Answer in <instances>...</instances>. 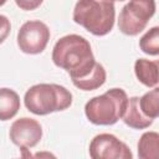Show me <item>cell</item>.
<instances>
[{"label": "cell", "mask_w": 159, "mask_h": 159, "mask_svg": "<svg viewBox=\"0 0 159 159\" xmlns=\"http://www.w3.org/2000/svg\"><path fill=\"white\" fill-rule=\"evenodd\" d=\"M116 0H78L73 9V21L94 36H104L113 29Z\"/></svg>", "instance_id": "obj_2"}, {"label": "cell", "mask_w": 159, "mask_h": 159, "mask_svg": "<svg viewBox=\"0 0 159 159\" xmlns=\"http://www.w3.org/2000/svg\"><path fill=\"white\" fill-rule=\"evenodd\" d=\"M42 1L43 0H15L16 5L21 10H25V11H31V10L37 9L42 4Z\"/></svg>", "instance_id": "obj_16"}, {"label": "cell", "mask_w": 159, "mask_h": 159, "mask_svg": "<svg viewBox=\"0 0 159 159\" xmlns=\"http://www.w3.org/2000/svg\"><path fill=\"white\" fill-rule=\"evenodd\" d=\"M155 14V0H129L120 10L118 29L128 36L142 32Z\"/></svg>", "instance_id": "obj_5"}, {"label": "cell", "mask_w": 159, "mask_h": 159, "mask_svg": "<svg viewBox=\"0 0 159 159\" xmlns=\"http://www.w3.org/2000/svg\"><path fill=\"white\" fill-rule=\"evenodd\" d=\"M123 122L134 129H144L152 125L153 119L147 117L139 104V97H130L128 101V106L125 109V113L123 116Z\"/></svg>", "instance_id": "obj_10"}, {"label": "cell", "mask_w": 159, "mask_h": 159, "mask_svg": "<svg viewBox=\"0 0 159 159\" xmlns=\"http://www.w3.org/2000/svg\"><path fill=\"white\" fill-rule=\"evenodd\" d=\"M134 72L138 81L144 86L157 87L159 84V60L138 58L134 63Z\"/></svg>", "instance_id": "obj_9"}, {"label": "cell", "mask_w": 159, "mask_h": 159, "mask_svg": "<svg viewBox=\"0 0 159 159\" xmlns=\"http://www.w3.org/2000/svg\"><path fill=\"white\" fill-rule=\"evenodd\" d=\"M52 61L57 67L63 68L72 81L88 76L97 65L91 43L76 34L57 40L52 50Z\"/></svg>", "instance_id": "obj_1"}, {"label": "cell", "mask_w": 159, "mask_h": 159, "mask_svg": "<svg viewBox=\"0 0 159 159\" xmlns=\"http://www.w3.org/2000/svg\"><path fill=\"white\" fill-rule=\"evenodd\" d=\"M128 101L124 89L111 88L103 94L91 98L84 106V114L93 124L112 125L123 118Z\"/></svg>", "instance_id": "obj_4"}, {"label": "cell", "mask_w": 159, "mask_h": 159, "mask_svg": "<svg viewBox=\"0 0 159 159\" xmlns=\"http://www.w3.org/2000/svg\"><path fill=\"white\" fill-rule=\"evenodd\" d=\"M140 50L152 56L159 55V26L149 29L139 40Z\"/></svg>", "instance_id": "obj_15"}, {"label": "cell", "mask_w": 159, "mask_h": 159, "mask_svg": "<svg viewBox=\"0 0 159 159\" xmlns=\"http://www.w3.org/2000/svg\"><path fill=\"white\" fill-rule=\"evenodd\" d=\"M116 1H124V0H116Z\"/></svg>", "instance_id": "obj_17"}, {"label": "cell", "mask_w": 159, "mask_h": 159, "mask_svg": "<svg viewBox=\"0 0 159 159\" xmlns=\"http://www.w3.org/2000/svg\"><path fill=\"white\" fill-rule=\"evenodd\" d=\"M20 109V98L19 94L10 88L0 89V118L1 120L11 119L16 116Z\"/></svg>", "instance_id": "obj_11"}, {"label": "cell", "mask_w": 159, "mask_h": 159, "mask_svg": "<svg viewBox=\"0 0 159 159\" xmlns=\"http://www.w3.org/2000/svg\"><path fill=\"white\" fill-rule=\"evenodd\" d=\"M106 78H107V73H106L104 67L97 62L96 67L88 76L80 78V80H73L72 83L82 91H93L103 86V83L106 82Z\"/></svg>", "instance_id": "obj_13"}, {"label": "cell", "mask_w": 159, "mask_h": 159, "mask_svg": "<svg viewBox=\"0 0 159 159\" xmlns=\"http://www.w3.org/2000/svg\"><path fill=\"white\" fill-rule=\"evenodd\" d=\"M139 104L143 113L154 119L159 117V87H154L152 91L144 93L139 98Z\"/></svg>", "instance_id": "obj_14"}, {"label": "cell", "mask_w": 159, "mask_h": 159, "mask_svg": "<svg viewBox=\"0 0 159 159\" xmlns=\"http://www.w3.org/2000/svg\"><path fill=\"white\" fill-rule=\"evenodd\" d=\"M24 103L31 113L46 116L67 109L72 104V93L56 83H39L26 91Z\"/></svg>", "instance_id": "obj_3"}, {"label": "cell", "mask_w": 159, "mask_h": 159, "mask_svg": "<svg viewBox=\"0 0 159 159\" xmlns=\"http://www.w3.org/2000/svg\"><path fill=\"white\" fill-rule=\"evenodd\" d=\"M10 140L20 149L34 148L42 138L41 124L32 118L22 117L16 119L10 127Z\"/></svg>", "instance_id": "obj_8"}, {"label": "cell", "mask_w": 159, "mask_h": 159, "mask_svg": "<svg viewBox=\"0 0 159 159\" xmlns=\"http://www.w3.org/2000/svg\"><path fill=\"white\" fill-rule=\"evenodd\" d=\"M50 30L40 20H30L22 24L17 32V46L24 53L37 55L47 46Z\"/></svg>", "instance_id": "obj_6"}, {"label": "cell", "mask_w": 159, "mask_h": 159, "mask_svg": "<svg viewBox=\"0 0 159 159\" xmlns=\"http://www.w3.org/2000/svg\"><path fill=\"white\" fill-rule=\"evenodd\" d=\"M138 157L140 159H159V133L145 132L138 142Z\"/></svg>", "instance_id": "obj_12"}, {"label": "cell", "mask_w": 159, "mask_h": 159, "mask_svg": "<svg viewBox=\"0 0 159 159\" xmlns=\"http://www.w3.org/2000/svg\"><path fill=\"white\" fill-rule=\"evenodd\" d=\"M89 157L93 159H132L133 153L125 143L109 133L97 134L89 143Z\"/></svg>", "instance_id": "obj_7"}]
</instances>
